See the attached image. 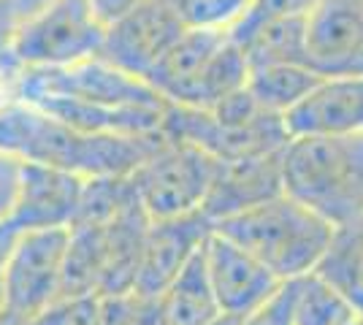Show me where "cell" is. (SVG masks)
Instances as JSON below:
<instances>
[{"instance_id":"obj_22","label":"cell","mask_w":363,"mask_h":325,"mask_svg":"<svg viewBox=\"0 0 363 325\" xmlns=\"http://www.w3.org/2000/svg\"><path fill=\"white\" fill-rule=\"evenodd\" d=\"M95 317L98 295H76L52 304L41 317H35V325H95Z\"/></svg>"},{"instance_id":"obj_30","label":"cell","mask_w":363,"mask_h":325,"mask_svg":"<svg viewBox=\"0 0 363 325\" xmlns=\"http://www.w3.org/2000/svg\"><path fill=\"white\" fill-rule=\"evenodd\" d=\"M11 8H14L16 19L22 22V19H28V16H33L35 11H41L44 6H49L52 0H6Z\"/></svg>"},{"instance_id":"obj_20","label":"cell","mask_w":363,"mask_h":325,"mask_svg":"<svg viewBox=\"0 0 363 325\" xmlns=\"http://www.w3.org/2000/svg\"><path fill=\"white\" fill-rule=\"evenodd\" d=\"M358 320V309L318 271L293 279V325H355Z\"/></svg>"},{"instance_id":"obj_31","label":"cell","mask_w":363,"mask_h":325,"mask_svg":"<svg viewBox=\"0 0 363 325\" xmlns=\"http://www.w3.org/2000/svg\"><path fill=\"white\" fill-rule=\"evenodd\" d=\"M133 325H168V323H166V317L160 314L157 301H144V307H141Z\"/></svg>"},{"instance_id":"obj_4","label":"cell","mask_w":363,"mask_h":325,"mask_svg":"<svg viewBox=\"0 0 363 325\" xmlns=\"http://www.w3.org/2000/svg\"><path fill=\"white\" fill-rule=\"evenodd\" d=\"M212 231L250 252L279 282H290L318 268L333 225L282 193L242 215L214 222Z\"/></svg>"},{"instance_id":"obj_25","label":"cell","mask_w":363,"mask_h":325,"mask_svg":"<svg viewBox=\"0 0 363 325\" xmlns=\"http://www.w3.org/2000/svg\"><path fill=\"white\" fill-rule=\"evenodd\" d=\"M315 0H255L250 6V11L244 16H239L228 30L230 33H242L247 28H252L255 22L266 19V16H277V14H306L312 8Z\"/></svg>"},{"instance_id":"obj_32","label":"cell","mask_w":363,"mask_h":325,"mask_svg":"<svg viewBox=\"0 0 363 325\" xmlns=\"http://www.w3.org/2000/svg\"><path fill=\"white\" fill-rule=\"evenodd\" d=\"M0 325H35V320H28V317H19L14 312L0 309Z\"/></svg>"},{"instance_id":"obj_33","label":"cell","mask_w":363,"mask_h":325,"mask_svg":"<svg viewBox=\"0 0 363 325\" xmlns=\"http://www.w3.org/2000/svg\"><path fill=\"white\" fill-rule=\"evenodd\" d=\"M201 325H242V317H230V314H217L212 320H206V323Z\"/></svg>"},{"instance_id":"obj_10","label":"cell","mask_w":363,"mask_h":325,"mask_svg":"<svg viewBox=\"0 0 363 325\" xmlns=\"http://www.w3.org/2000/svg\"><path fill=\"white\" fill-rule=\"evenodd\" d=\"M209 233H212V222L203 217V212L150 222L138 252L133 293L157 301L160 293L171 285V279L206 244Z\"/></svg>"},{"instance_id":"obj_35","label":"cell","mask_w":363,"mask_h":325,"mask_svg":"<svg viewBox=\"0 0 363 325\" xmlns=\"http://www.w3.org/2000/svg\"><path fill=\"white\" fill-rule=\"evenodd\" d=\"M355 325H358V323H355Z\"/></svg>"},{"instance_id":"obj_5","label":"cell","mask_w":363,"mask_h":325,"mask_svg":"<svg viewBox=\"0 0 363 325\" xmlns=\"http://www.w3.org/2000/svg\"><path fill=\"white\" fill-rule=\"evenodd\" d=\"M250 65L228 28H187L147 84L168 106L209 111L247 84Z\"/></svg>"},{"instance_id":"obj_27","label":"cell","mask_w":363,"mask_h":325,"mask_svg":"<svg viewBox=\"0 0 363 325\" xmlns=\"http://www.w3.org/2000/svg\"><path fill=\"white\" fill-rule=\"evenodd\" d=\"M16 231L11 225H0V309L6 301V266H9V255L14 247Z\"/></svg>"},{"instance_id":"obj_1","label":"cell","mask_w":363,"mask_h":325,"mask_svg":"<svg viewBox=\"0 0 363 325\" xmlns=\"http://www.w3.org/2000/svg\"><path fill=\"white\" fill-rule=\"evenodd\" d=\"M19 103L82 133L101 136H155L160 133L168 106L144 79L130 76L101 57L68 68L22 71Z\"/></svg>"},{"instance_id":"obj_19","label":"cell","mask_w":363,"mask_h":325,"mask_svg":"<svg viewBox=\"0 0 363 325\" xmlns=\"http://www.w3.org/2000/svg\"><path fill=\"white\" fill-rule=\"evenodd\" d=\"M320 74L309 65H252L247 74V93L272 114L285 117L320 84Z\"/></svg>"},{"instance_id":"obj_2","label":"cell","mask_w":363,"mask_h":325,"mask_svg":"<svg viewBox=\"0 0 363 325\" xmlns=\"http://www.w3.org/2000/svg\"><path fill=\"white\" fill-rule=\"evenodd\" d=\"M163 133L155 136H101L82 133L28 103L0 111V149L25 163L57 169L82 179L130 176L155 155Z\"/></svg>"},{"instance_id":"obj_9","label":"cell","mask_w":363,"mask_h":325,"mask_svg":"<svg viewBox=\"0 0 363 325\" xmlns=\"http://www.w3.org/2000/svg\"><path fill=\"white\" fill-rule=\"evenodd\" d=\"M68 231L16 233L6 266L3 309L35 320L62 298Z\"/></svg>"},{"instance_id":"obj_7","label":"cell","mask_w":363,"mask_h":325,"mask_svg":"<svg viewBox=\"0 0 363 325\" xmlns=\"http://www.w3.org/2000/svg\"><path fill=\"white\" fill-rule=\"evenodd\" d=\"M106 25L90 0H52L41 11L22 19L9 55L25 71L68 68L98 57Z\"/></svg>"},{"instance_id":"obj_21","label":"cell","mask_w":363,"mask_h":325,"mask_svg":"<svg viewBox=\"0 0 363 325\" xmlns=\"http://www.w3.org/2000/svg\"><path fill=\"white\" fill-rule=\"evenodd\" d=\"M187 28H230L255 0H166Z\"/></svg>"},{"instance_id":"obj_3","label":"cell","mask_w":363,"mask_h":325,"mask_svg":"<svg viewBox=\"0 0 363 325\" xmlns=\"http://www.w3.org/2000/svg\"><path fill=\"white\" fill-rule=\"evenodd\" d=\"M282 190L339 228L363 215V133L296 136L282 149Z\"/></svg>"},{"instance_id":"obj_6","label":"cell","mask_w":363,"mask_h":325,"mask_svg":"<svg viewBox=\"0 0 363 325\" xmlns=\"http://www.w3.org/2000/svg\"><path fill=\"white\" fill-rule=\"evenodd\" d=\"M214 171V157L201 152L198 147L168 141L163 136V144L155 149V155L147 157L128 179L147 219L160 222L201 212Z\"/></svg>"},{"instance_id":"obj_34","label":"cell","mask_w":363,"mask_h":325,"mask_svg":"<svg viewBox=\"0 0 363 325\" xmlns=\"http://www.w3.org/2000/svg\"><path fill=\"white\" fill-rule=\"evenodd\" d=\"M358 325H363V317H361V320H358Z\"/></svg>"},{"instance_id":"obj_23","label":"cell","mask_w":363,"mask_h":325,"mask_svg":"<svg viewBox=\"0 0 363 325\" xmlns=\"http://www.w3.org/2000/svg\"><path fill=\"white\" fill-rule=\"evenodd\" d=\"M242 325H293V279L282 282L272 298L244 314Z\"/></svg>"},{"instance_id":"obj_8","label":"cell","mask_w":363,"mask_h":325,"mask_svg":"<svg viewBox=\"0 0 363 325\" xmlns=\"http://www.w3.org/2000/svg\"><path fill=\"white\" fill-rule=\"evenodd\" d=\"M184 30L187 25L166 0H138L106 25L98 57L147 81L155 65L166 57Z\"/></svg>"},{"instance_id":"obj_12","label":"cell","mask_w":363,"mask_h":325,"mask_svg":"<svg viewBox=\"0 0 363 325\" xmlns=\"http://www.w3.org/2000/svg\"><path fill=\"white\" fill-rule=\"evenodd\" d=\"M203 261H206V274L212 282L217 307L230 317L250 314L266 298H272L274 290L282 285L250 252H244L239 244L228 241L225 236L214 231L203 244Z\"/></svg>"},{"instance_id":"obj_24","label":"cell","mask_w":363,"mask_h":325,"mask_svg":"<svg viewBox=\"0 0 363 325\" xmlns=\"http://www.w3.org/2000/svg\"><path fill=\"white\" fill-rule=\"evenodd\" d=\"M22 171H25V160L0 149V225H9V219L14 215L19 187H22Z\"/></svg>"},{"instance_id":"obj_11","label":"cell","mask_w":363,"mask_h":325,"mask_svg":"<svg viewBox=\"0 0 363 325\" xmlns=\"http://www.w3.org/2000/svg\"><path fill=\"white\" fill-rule=\"evenodd\" d=\"M306 52L320 76L363 74V0H315L306 11Z\"/></svg>"},{"instance_id":"obj_13","label":"cell","mask_w":363,"mask_h":325,"mask_svg":"<svg viewBox=\"0 0 363 325\" xmlns=\"http://www.w3.org/2000/svg\"><path fill=\"white\" fill-rule=\"evenodd\" d=\"M84 179L57 169L25 163L22 187L9 225L16 233L68 231L74 225Z\"/></svg>"},{"instance_id":"obj_16","label":"cell","mask_w":363,"mask_h":325,"mask_svg":"<svg viewBox=\"0 0 363 325\" xmlns=\"http://www.w3.org/2000/svg\"><path fill=\"white\" fill-rule=\"evenodd\" d=\"M230 35L242 47L250 68L252 65H309L306 14L266 16L252 28L230 33Z\"/></svg>"},{"instance_id":"obj_28","label":"cell","mask_w":363,"mask_h":325,"mask_svg":"<svg viewBox=\"0 0 363 325\" xmlns=\"http://www.w3.org/2000/svg\"><path fill=\"white\" fill-rule=\"evenodd\" d=\"M16 28H19V19H16L14 8L6 0H0V55L9 52Z\"/></svg>"},{"instance_id":"obj_18","label":"cell","mask_w":363,"mask_h":325,"mask_svg":"<svg viewBox=\"0 0 363 325\" xmlns=\"http://www.w3.org/2000/svg\"><path fill=\"white\" fill-rule=\"evenodd\" d=\"M315 271L331 282L363 317V215L333 228L328 249Z\"/></svg>"},{"instance_id":"obj_29","label":"cell","mask_w":363,"mask_h":325,"mask_svg":"<svg viewBox=\"0 0 363 325\" xmlns=\"http://www.w3.org/2000/svg\"><path fill=\"white\" fill-rule=\"evenodd\" d=\"M92 8H95V14L101 16V22L108 25L111 19H117L120 14H125L130 6H136L138 0H90Z\"/></svg>"},{"instance_id":"obj_26","label":"cell","mask_w":363,"mask_h":325,"mask_svg":"<svg viewBox=\"0 0 363 325\" xmlns=\"http://www.w3.org/2000/svg\"><path fill=\"white\" fill-rule=\"evenodd\" d=\"M22 65L9 55L3 52L0 55V111L9 106L19 103V81H22Z\"/></svg>"},{"instance_id":"obj_14","label":"cell","mask_w":363,"mask_h":325,"mask_svg":"<svg viewBox=\"0 0 363 325\" xmlns=\"http://www.w3.org/2000/svg\"><path fill=\"white\" fill-rule=\"evenodd\" d=\"M282 120L290 139L363 133V74L323 76L318 87Z\"/></svg>"},{"instance_id":"obj_17","label":"cell","mask_w":363,"mask_h":325,"mask_svg":"<svg viewBox=\"0 0 363 325\" xmlns=\"http://www.w3.org/2000/svg\"><path fill=\"white\" fill-rule=\"evenodd\" d=\"M157 307L168 325H201L223 314L217 307L209 274H206L203 247L171 279V285L157 298Z\"/></svg>"},{"instance_id":"obj_15","label":"cell","mask_w":363,"mask_h":325,"mask_svg":"<svg viewBox=\"0 0 363 325\" xmlns=\"http://www.w3.org/2000/svg\"><path fill=\"white\" fill-rule=\"evenodd\" d=\"M282 193V149L263 157L217 163L212 187L201 212L214 225L220 219L272 201Z\"/></svg>"}]
</instances>
